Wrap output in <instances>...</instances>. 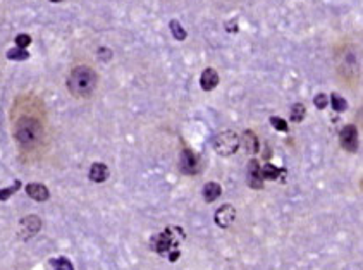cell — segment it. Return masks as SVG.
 <instances>
[{"label": "cell", "mask_w": 363, "mask_h": 270, "mask_svg": "<svg viewBox=\"0 0 363 270\" xmlns=\"http://www.w3.org/2000/svg\"><path fill=\"white\" fill-rule=\"evenodd\" d=\"M98 76L89 65H78L67 76V89L78 98L89 97L97 88Z\"/></svg>", "instance_id": "cell-1"}, {"label": "cell", "mask_w": 363, "mask_h": 270, "mask_svg": "<svg viewBox=\"0 0 363 270\" xmlns=\"http://www.w3.org/2000/svg\"><path fill=\"white\" fill-rule=\"evenodd\" d=\"M43 136L41 122L35 117H21L14 126V138L22 148H33L40 143Z\"/></svg>", "instance_id": "cell-2"}, {"label": "cell", "mask_w": 363, "mask_h": 270, "mask_svg": "<svg viewBox=\"0 0 363 270\" xmlns=\"http://www.w3.org/2000/svg\"><path fill=\"white\" fill-rule=\"evenodd\" d=\"M239 148V136L236 134L234 131H224L219 132V134L214 138V150L219 155H233Z\"/></svg>", "instance_id": "cell-3"}, {"label": "cell", "mask_w": 363, "mask_h": 270, "mask_svg": "<svg viewBox=\"0 0 363 270\" xmlns=\"http://www.w3.org/2000/svg\"><path fill=\"white\" fill-rule=\"evenodd\" d=\"M174 227H167L164 233H160L158 236H155L153 239V250L160 255H166V253H171L174 250H177L179 246V241L183 239V236H179L176 233H172Z\"/></svg>", "instance_id": "cell-4"}, {"label": "cell", "mask_w": 363, "mask_h": 270, "mask_svg": "<svg viewBox=\"0 0 363 270\" xmlns=\"http://www.w3.org/2000/svg\"><path fill=\"white\" fill-rule=\"evenodd\" d=\"M339 145L343 146V150L356 153L358 146H360V138H358V127L355 124H348L343 127L339 132Z\"/></svg>", "instance_id": "cell-5"}, {"label": "cell", "mask_w": 363, "mask_h": 270, "mask_svg": "<svg viewBox=\"0 0 363 270\" xmlns=\"http://www.w3.org/2000/svg\"><path fill=\"white\" fill-rule=\"evenodd\" d=\"M179 169L186 176H195L200 172V160L190 148H185L181 151V159H179Z\"/></svg>", "instance_id": "cell-6"}, {"label": "cell", "mask_w": 363, "mask_h": 270, "mask_svg": "<svg viewBox=\"0 0 363 270\" xmlns=\"http://www.w3.org/2000/svg\"><path fill=\"white\" fill-rule=\"evenodd\" d=\"M41 229V220L38 215H26L19 222V236L22 239H30Z\"/></svg>", "instance_id": "cell-7"}, {"label": "cell", "mask_w": 363, "mask_h": 270, "mask_svg": "<svg viewBox=\"0 0 363 270\" xmlns=\"http://www.w3.org/2000/svg\"><path fill=\"white\" fill-rule=\"evenodd\" d=\"M236 219V208L231 205V203H225L215 212V224L222 229H228V227L233 224Z\"/></svg>", "instance_id": "cell-8"}, {"label": "cell", "mask_w": 363, "mask_h": 270, "mask_svg": "<svg viewBox=\"0 0 363 270\" xmlns=\"http://www.w3.org/2000/svg\"><path fill=\"white\" fill-rule=\"evenodd\" d=\"M248 184L253 189H262L263 188V177H262V169L260 164L255 159L249 160L248 164Z\"/></svg>", "instance_id": "cell-9"}, {"label": "cell", "mask_w": 363, "mask_h": 270, "mask_svg": "<svg viewBox=\"0 0 363 270\" xmlns=\"http://www.w3.org/2000/svg\"><path fill=\"white\" fill-rule=\"evenodd\" d=\"M26 195L33 198L35 201H47L50 198V191L45 184L30 183V184H26Z\"/></svg>", "instance_id": "cell-10"}, {"label": "cell", "mask_w": 363, "mask_h": 270, "mask_svg": "<svg viewBox=\"0 0 363 270\" xmlns=\"http://www.w3.org/2000/svg\"><path fill=\"white\" fill-rule=\"evenodd\" d=\"M217 84H219V74H217V71L212 68H207L203 73H201L200 86L203 88L205 92H212L214 88H217Z\"/></svg>", "instance_id": "cell-11"}, {"label": "cell", "mask_w": 363, "mask_h": 270, "mask_svg": "<svg viewBox=\"0 0 363 270\" xmlns=\"http://www.w3.org/2000/svg\"><path fill=\"white\" fill-rule=\"evenodd\" d=\"M108 167L102 162H95L89 167V179L93 183H105L108 179Z\"/></svg>", "instance_id": "cell-12"}, {"label": "cell", "mask_w": 363, "mask_h": 270, "mask_svg": "<svg viewBox=\"0 0 363 270\" xmlns=\"http://www.w3.org/2000/svg\"><path fill=\"white\" fill-rule=\"evenodd\" d=\"M203 200L207 203H214L217 198H219L220 195H222V186H220L219 183H214V181H210V183H207L205 186H203Z\"/></svg>", "instance_id": "cell-13"}, {"label": "cell", "mask_w": 363, "mask_h": 270, "mask_svg": "<svg viewBox=\"0 0 363 270\" xmlns=\"http://www.w3.org/2000/svg\"><path fill=\"white\" fill-rule=\"evenodd\" d=\"M243 143H244V148H246L248 153H257L260 145H258V138L253 131H244L243 132Z\"/></svg>", "instance_id": "cell-14"}, {"label": "cell", "mask_w": 363, "mask_h": 270, "mask_svg": "<svg viewBox=\"0 0 363 270\" xmlns=\"http://www.w3.org/2000/svg\"><path fill=\"white\" fill-rule=\"evenodd\" d=\"M282 174V169L279 167H276L274 164H265L262 167V177H263V181L265 179H268V181H276L277 177H279Z\"/></svg>", "instance_id": "cell-15"}, {"label": "cell", "mask_w": 363, "mask_h": 270, "mask_svg": "<svg viewBox=\"0 0 363 270\" xmlns=\"http://www.w3.org/2000/svg\"><path fill=\"white\" fill-rule=\"evenodd\" d=\"M169 26H171V33H172V36L176 38L177 41L186 40V30L181 26V22L176 21V19H172V21L169 22Z\"/></svg>", "instance_id": "cell-16"}, {"label": "cell", "mask_w": 363, "mask_h": 270, "mask_svg": "<svg viewBox=\"0 0 363 270\" xmlns=\"http://www.w3.org/2000/svg\"><path fill=\"white\" fill-rule=\"evenodd\" d=\"M305 116H306V108H305L303 103H294V105L291 107L289 117H291V121L293 122H301L305 119Z\"/></svg>", "instance_id": "cell-17"}, {"label": "cell", "mask_w": 363, "mask_h": 270, "mask_svg": "<svg viewBox=\"0 0 363 270\" xmlns=\"http://www.w3.org/2000/svg\"><path fill=\"white\" fill-rule=\"evenodd\" d=\"M7 59L9 60H28L30 59V52H28L26 49L16 47V49L7 50Z\"/></svg>", "instance_id": "cell-18"}, {"label": "cell", "mask_w": 363, "mask_h": 270, "mask_svg": "<svg viewBox=\"0 0 363 270\" xmlns=\"http://www.w3.org/2000/svg\"><path fill=\"white\" fill-rule=\"evenodd\" d=\"M331 103H332V108L336 112H344L348 108V102L344 100L339 93H332L331 95Z\"/></svg>", "instance_id": "cell-19"}, {"label": "cell", "mask_w": 363, "mask_h": 270, "mask_svg": "<svg viewBox=\"0 0 363 270\" xmlns=\"http://www.w3.org/2000/svg\"><path fill=\"white\" fill-rule=\"evenodd\" d=\"M19 188H21V183H19V181H16V183H14V186L6 188V189H0V201H6V200H9V198H11V196H12L14 193H16Z\"/></svg>", "instance_id": "cell-20"}, {"label": "cell", "mask_w": 363, "mask_h": 270, "mask_svg": "<svg viewBox=\"0 0 363 270\" xmlns=\"http://www.w3.org/2000/svg\"><path fill=\"white\" fill-rule=\"evenodd\" d=\"M313 103H315V107H317L319 110H324V108L329 105L327 95H325V93H317V95H315V98H313Z\"/></svg>", "instance_id": "cell-21"}, {"label": "cell", "mask_w": 363, "mask_h": 270, "mask_svg": "<svg viewBox=\"0 0 363 270\" xmlns=\"http://www.w3.org/2000/svg\"><path fill=\"white\" fill-rule=\"evenodd\" d=\"M270 124H272V127H274V129H277V131H287V122L284 121V119H281V117H270Z\"/></svg>", "instance_id": "cell-22"}, {"label": "cell", "mask_w": 363, "mask_h": 270, "mask_svg": "<svg viewBox=\"0 0 363 270\" xmlns=\"http://www.w3.org/2000/svg\"><path fill=\"white\" fill-rule=\"evenodd\" d=\"M50 263L55 265V267H57V270H73V267H71V263H69V260H65V258L52 260Z\"/></svg>", "instance_id": "cell-23"}, {"label": "cell", "mask_w": 363, "mask_h": 270, "mask_svg": "<svg viewBox=\"0 0 363 270\" xmlns=\"http://www.w3.org/2000/svg\"><path fill=\"white\" fill-rule=\"evenodd\" d=\"M30 43H31V36L30 35H25V33H22V35L16 36V45L19 47V49H26Z\"/></svg>", "instance_id": "cell-24"}, {"label": "cell", "mask_w": 363, "mask_h": 270, "mask_svg": "<svg viewBox=\"0 0 363 270\" xmlns=\"http://www.w3.org/2000/svg\"><path fill=\"white\" fill-rule=\"evenodd\" d=\"M98 59L103 60V62L110 60L112 59V50L107 49V47H100V49H98Z\"/></svg>", "instance_id": "cell-25"}, {"label": "cell", "mask_w": 363, "mask_h": 270, "mask_svg": "<svg viewBox=\"0 0 363 270\" xmlns=\"http://www.w3.org/2000/svg\"><path fill=\"white\" fill-rule=\"evenodd\" d=\"M50 2H62V0H50Z\"/></svg>", "instance_id": "cell-26"}]
</instances>
